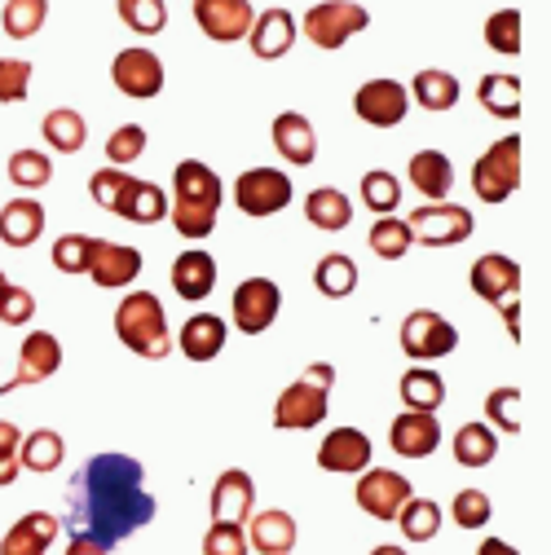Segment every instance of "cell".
Instances as JSON below:
<instances>
[{"label":"cell","mask_w":551,"mask_h":555,"mask_svg":"<svg viewBox=\"0 0 551 555\" xmlns=\"http://www.w3.org/2000/svg\"><path fill=\"white\" fill-rule=\"evenodd\" d=\"M467 287L480 296V300H508V296H521V264L503 251H486L472 269H467Z\"/></svg>","instance_id":"obj_18"},{"label":"cell","mask_w":551,"mask_h":555,"mask_svg":"<svg viewBox=\"0 0 551 555\" xmlns=\"http://www.w3.org/2000/svg\"><path fill=\"white\" fill-rule=\"evenodd\" d=\"M40 137L49 142V151H57V155H76V151H85V142H89V124H85L80 111L57 106V111H49V115L40 119Z\"/></svg>","instance_id":"obj_31"},{"label":"cell","mask_w":551,"mask_h":555,"mask_svg":"<svg viewBox=\"0 0 551 555\" xmlns=\"http://www.w3.org/2000/svg\"><path fill=\"white\" fill-rule=\"evenodd\" d=\"M486 44L495 49V53H503V57H516L521 53V10H495L490 18H486Z\"/></svg>","instance_id":"obj_45"},{"label":"cell","mask_w":551,"mask_h":555,"mask_svg":"<svg viewBox=\"0 0 551 555\" xmlns=\"http://www.w3.org/2000/svg\"><path fill=\"white\" fill-rule=\"evenodd\" d=\"M115 335L124 339V349H132L146 362H164L172 353V331L168 313L155 292H128L115 309Z\"/></svg>","instance_id":"obj_3"},{"label":"cell","mask_w":551,"mask_h":555,"mask_svg":"<svg viewBox=\"0 0 551 555\" xmlns=\"http://www.w3.org/2000/svg\"><path fill=\"white\" fill-rule=\"evenodd\" d=\"M499 454V437L490 424H463L454 433V463L459 467H490Z\"/></svg>","instance_id":"obj_36"},{"label":"cell","mask_w":551,"mask_h":555,"mask_svg":"<svg viewBox=\"0 0 551 555\" xmlns=\"http://www.w3.org/2000/svg\"><path fill=\"white\" fill-rule=\"evenodd\" d=\"M10 287V278H5V269H0V292H5Z\"/></svg>","instance_id":"obj_59"},{"label":"cell","mask_w":551,"mask_h":555,"mask_svg":"<svg viewBox=\"0 0 551 555\" xmlns=\"http://www.w3.org/2000/svg\"><path fill=\"white\" fill-rule=\"evenodd\" d=\"M44 234V207L36 198H10L0 207V243L5 247H31Z\"/></svg>","instance_id":"obj_28"},{"label":"cell","mask_w":551,"mask_h":555,"mask_svg":"<svg viewBox=\"0 0 551 555\" xmlns=\"http://www.w3.org/2000/svg\"><path fill=\"white\" fill-rule=\"evenodd\" d=\"M371 437L362 428H331L318 446V467L335 476H358L371 467Z\"/></svg>","instance_id":"obj_17"},{"label":"cell","mask_w":551,"mask_h":555,"mask_svg":"<svg viewBox=\"0 0 551 555\" xmlns=\"http://www.w3.org/2000/svg\"><path fill=\"white\" fill-rule=\"evenodd\" d=\"M367 243H371V251H375L380 260H401L410 247H415V234H410V225H406L401 217H380V221L371 225Z\"/></svg>","instance_id":"obj_42"},{"label":"cell","mask_w":551,"mask_h":555,"mask_svg":"<svg viewBox=\"0 0 551 555\" xmlns=\"http://www.w3.org/2000/svg\"><path fill=\"white\" fill-rule=\"evenodd\" d=\"M476 555H521L516 546H508L503 538H486V542H480V551Z\"/></svg>","instance_id":"obj_57"},{"label":"cell","mask_w":551,"mask_h":555,"mask_svg":"<svg viewBox=\"0 0 551 555\" xmlns=\"http://www.w3.org/2000/svg\"><path fill=\"white\" fill-rule=\"evenodd\" d=\"M305 221L322 234H339V230H349L354 225V203L344 190L335 185H318L309 198H305Z\"/></svg>","instance_id":"obj_29"},{"label":"cell","mask_w":551,"mask_h":555,"mask_svg":"<svg viewBox=\"0 0 551 555\" xmlns=\"http://www.w3.org/2000/svg\"><path fill=\"white\" fill-rule=\"evenodd\" d=\"M27 93H31V62L0 57V102L14 106V102H27Z\"/></svg>","instance_id":"obj_48"},{"label":"cell","mask_w":551,"mask_h":555,"mask_svg":"<svg viewBox=\"0 0 551 555\" xmlns=\"http://www.w3.org/2000/svg\"><path fill=\"white\" fill-rule=\"evenodd\" d=\"M31 313H36V296L27 287L10 283L5 292H0V322H5V326H27Z\"/></svg>","instance_id":"obj_51"},{"label":"cell","mask_w":551,"mask_h":555,"mask_svg":"<svg viewBox=\"0 0 551 555\" xmlns=\"http://www.w3.org/2000/svg\"><path fill=\"white\" fill-rule=\"evenodd\" d=\"M62 459H66V441H62V433H49V428L27 433L23 446H18V463L27 472H40V476H49L53 467H62Z\"/></svg>","instance_id":"obj_37"},{"label":"cell","mask_w":551,"mask_h":555,"mask_svg":"<svg viewBox=\"0 0 551 555\" xmlns=\"http://www.w3.org/2000/svg\"><path fill=\"white\" fill-rule=\"evenodd\" d=\"M495 309L503 313V322H508V331H512V339H521V296H508V300H499Z\"/></svg>","instance_id":"obj_53"},{"label":"cell","mask_w":551,"mask_h":555,"mask_svg":"<svg viewBox=\"0 0 551 555\" xmlns=\"http://www.w3.org/2000/svg\"><path fill=\"white\" fill-rule=\"evenodd\" d=\"M256 507V485L243 467H226L213 485V525H243Z\"/></svg>","instance_id":"obj_22"},{"label":"cell","mask_w":551,"mask_h":555,"mask_svg":"<svg viewBox=\"0 0 551 555\" xmlns=\"http://www.w3.org/2000/svg\"><path fill=\"white\" fill-rule=\"evenodd\" d=\"M296 44V14L273 5V10H260L252 18V31H247V49L260 57V62H279L287 57V49Z\"/></svg>","instance_id":"obj_19"},{"label":"cell","mask_w":551,"mask_h":555,"mask_svg":"<svg viewBox=\"0 0 551 555\" xmlns=\"http://www.w3.org/2000/svg\"><path fill=\"white\" fill-rule=\"evenodd\" d=\"M221 177L198 164V159H181L172 172V203H168V217L172 230L190 243H203L217 230V212H221Z\"/></svg>","instance_id":"obj_2"},{"label":"cell","mask_w":551,"mask_h":555,"mask_svg":"<svg viewBox=\"0 0 551 555\" xmlns=\"http://www.w3.org/2000/svg\"><path fill=\"white\" fill-rule=\"evenodd\" d=\"M62 371V344L57 335L49 331H31L18 349V371L10 384H0V392H14V388H31V384H44L49 375Z\"/></svg>","instance_id":"obj_16"},{"label":"cell","mask_w":551,"mask_h":555,"mask_svg":"<svg viewBox=\"0 0 551 555\" xmlns=\"http://www.w3.org/2000/svg\"><path fill=\"white\" fill-rule=\"evenodd\" d=\"M62 533V520L49 512H27L5 538H0V555H49L53 538Z\"/></svg>","instance_id":"obj_27"},{"label":"cell","mask_w":551,"mask_h":555,"mask_svg":"<svg viewBox=\"0 0 551 555\" xmlns=\"http://www.w3.org/2000/svg\"><path fill=\"white\" fill-rule=\"evenodd\" d=\"M450 516L459 529H486L490 516H495V503L486 490H459L454 503H450Z\"/></svg>","instance_id":"obj_47"},{"label":"cell","mask_w":551,"mask_h":555,"mask_svg":"<svg viewBox=\"0 0 551 555\" xmlns=\"http://www.w3.org/2000/svg\"><path fill=\"white\" fill-rule=\"evenodd\" d=\"M194 23H198V31L208 36V40H217V44H234V40H247V31H252V5L247 0H194Z\"/></svg>","instance_id":"obj_15"},{"label":"cell","mask_w":551,"mask_h":555,"mask_svg":"<svg viewBox=\"0 0 551 555\" xmlns=\"http://www.w3.org/2000/svg\"><path fill=\"white\" fill-rule=\"evenodd\" d=\"M111 80L124 98L132 102H151L164 93V62L159 53L142 49V44H132V49H119L115 62H111Z\"/></svg>","instance_id":"obj_10"},{"label":"cell","mask_w":551,"mask_h":555,"mask_svg":"<svg viewBox=\"0 0 551 555\" xmlns=\"http://www.w3.org/2000/svg\"><path fill=\"white\" fill-rule=\"evenodd\" d=\"M410 185H415L428 203H441V198H450V190H454V164H450V155H441V151H420V155H410Z\"/></svg>","instance_id":"obj_30"},{"label":"cell","mask_w":551,"mask_h":555,"mask_svg":"<svg viewBox=\"0 0 551 555\" xmlns=\"http://www.w3.org/2000/svg\"><path fill=\"white\" fill-rule=\"evenodd\" d=\"M155 512H159V503L146 490V467L132 454H119V450L93 454L66 480L62 525L80 538H93L106 551L128 542L137 529H146L155 520Z\"/></svg>","instance_id":"obj_1"},{"label":"cell","mask_w":551,"mask_h":555,"mask_svg":"<svg viewBox=\"0 0 551 555\" xmlns=\"http://www.w3.org/2000/svg\"><path fill=\"white\" fill-rule=\"evenodd\" d=\"M313 287H318V296H326V300H349V296L358 292V264H354V256L326 251V256L313 264Z\"/></svg>","instance_id":"obj_32"},{"label":"cell","mask_w":551,"mask_h":555,"mask_svg":"<svg viewBox=\"0 0 551 555\" xmlns=\"http://www.w3.org/2000/svg\"><path fill=\"white\" fill-rule=\"evenodd\" d=\"M203 555H247L243 525H213L203 533Z\"/></svg>","instance_id":"obj_50"},{"label":"cell","mask_w":551,"mask_h":555,"mask_svg":"<svg viewBox=\"0 0 551 555\" xmlns=\"http://www.w3.org/2000/svg\"><path fill=\"white\" fill-rule=\"evenodd\" d=\"M66 555H106V546H98L93 538H80V533H72V542H66Z\"/></svg>","instance_id":"obj_55"},{"label":"cell","mask_w":551,"mask_h":555,"mask_svg":"<svg viewBox=\"0 0 551 555\" xmlns=\"http://www.w3.org/2000/svg\"><path fill=\"white\" fill-rule=\"evenodd\" d=\"M98 287L106 292H119L128 283L142 278V251L128 247V243H111V238H93V251H89V269H85Z\"/></svg>","instance_id":"obj_14"},{"label":"cell","mask_w":551,"mask_h":555,"mask_svg":"<svg viewBox=\"0 0 551 555\" xmlns=\"http://www.w3.org/2000/svg\"><path fill=\"white\" fill-rule=\"evenodd\" d=\"M406 225H410V234H415V243H424V247H454V243L472 238V230H476L467 207L450 203V198L415 207V212L406 217Z\"/></svg>","instance_id":"obj_7"},{"label":"cell","mask_w":551,"mask_h":555,"mask_svg":"<svg viewBox=\"0 0 551 555\" xmlns=\"http://www.w3.org/2000/svg\"><path fill=\"white\" fill-rule=\"evenodd\" d=\"M388 446L401 459H428L441 446V420H433L424 410H401L388 428Z\"/></svg>","instance_id":"obj_20"},{"label":"cell","mask_w":551,"mask_h":555,"mask_svg":"<svg viewBox=\"0 0 551 555\" xmlns=\"http://www.w3.org/2000/svg\"><path fill=\"white\" fill-rule=\"evenodd\" d=\"M472 190L480 203H508V194L521 190V137H499L486 155H476Z\"/></svg>","instance_id":"obj_5"},{"label":"cell","mask_w":551,"mask_h":555,"mask_svg":"<svg viewBox=\"0 0 551 555\" xmlns=\"http://www.w3.org/2000/svg\"><path fill=\"white\" fill-rule=\"evenodd\" d=\"M354 111H358V119L371 124V128H397V124L406 119V111H410V93H406L401 80L380 76V80H367V85L354 93Z\"/></svg>","instance_id":"obj_13"},{"label":"cell","mask_w":551,"mask_h":555,"mask_svg":"<svg viewBox=\"0 0 551 555\" xmlns=\"http://www.w3.org/2000/svg\"><path fill=\"white\" fill-rule=\"evenodd\" d=\"M89 251H93V234H62L53 243V269L62 273H85L89 269Z\"/></svg>","instance_id":"obj_49"},{"label":"cell","mask_w":551,"mask_h":555,"mask_svg":"<svg viewBox=\"0 0 551 555\" xmlns=\"http://www.w3.org/2000/svg\"><path fill=\"white\" fill-rule=\"evenodd\" d=\"M283 309V292L273 278H247V283L234 287V300H230V313H234V331L243 335H260L273 326Z\"/></svg>","instance_id":"obj_12"},{"label":"cell","mask_w":551,"mask_h":555,"mask_svg":"<svg viewBox=\"0 0 551 555\" xmlns=\"http://www.w3.org/2000/svg\"><path fill=\"white\" fill-rule=\"evenodd\" d=\"M226 339H230L226 318H217V313H194V318H185V326H181V335H177V349H181L185 362H213V358H221Z\"/></svg>","instance_id":"obj_25"},{"label":"cell","mask_w":551,"mask_h":555,"mask_svg":"<svg viewBox=\"0 0 551 555\" xmlns=\"http://www.w3.org/2000/svg\"><path fill=\"white\" fill-rule=\"evenodd\" d=\"M358 507L375 520H393L410 499H415V485H410L401 472L393 467H367L358 472V490H354Z\"/></svg>","instance_id":"obj_11"},{"label":"cell","mask_w":551,"mask_h":555,"mask_svg":"<svg viewBox=\"0 0 551 555\" xmlns=\"http://www.w3.org/2000/svg\"><path fill=\"white\" fill-rule=\"evenodd\" d=\"M371 555H410V551H406V546H393V542H384V546H375Z\"/></svg>","instance_id":"obj_58"},{"label":"cell","mask_w":551,"mask_h":555,"mask_svg":"<svg viewBox=\"0 0 551 555\" xmlns=\"http://www.w3.org/2000/svg\"><path fill=\"white\" fill-rule=\"evenodd\" d=\"M111 212L124 217V221H132V225H155V221L168 217V194H164V185H155V181L128 177Z\"/></svg>","instance_id":"obj_24"},{"label":"cell","mask_w":551,"mask_h":555,"mask_svg":"<svg viewBox=\"0 0 551 555\" xmlns=\"http://www.w3.org/2000/svg\"><path fill=\"white\" fill-rule=\"evenodd\" d=\"M234 203L243 217H273L292 203V177L279 168H247L234 181Z\"/></svg>","instance_id":"obj_9"},{"label":"cell","mask_w":551,"mask_h":555,"mask_svg":"<svg viewBox=\"0 0 551 555\" xmlns=\"http://www.w3.org/2000/svg\"><path fill=\"white\" fill-rule=\"evenodd\" d=\"M49 18V0H10L5 10H0V31L10 40H31Z\"/></svg>","instance_id":"obj_40"},{"label":"cell","mask_w":551,"mask_h":555,"mask_svg":"<svg viewBox=\"0 0 551 555\" xmlns=\"http://www.w3.org/2000/svg\"><path fill=\"white\" fill-rule=\"evenodd\" d=\"M18 472H23L18 454H0V490H5V485H14V480H18Z\"/></svg>","instance_id":"obj_56"},{"label":"cell","mask_w":551,"mask_h":555,"mask_svg":"<svg viewBox=\"0 0 551 555\" xmlns=\"http://www.w3.org/2000/svg\"><path fill=\"white\" fill-rule=\"evenodd\" d=\"M5 172H10L14 185H23V190H40V185L53 181V159H49L44 151H14L10 164H5Z\"/></svg>","instance_id":"obj_43"},{"label":"cell","mask_w":551,"mask_h":555,"mask_svg":"<svg viewBox=\"0 0 551 555\" xmlns=\"http://www.w3.org/2000/svg\"><path fill=\"white\" fill-rule=\"evenodd\" d=\"M128 177H132V172H119V168H111V164H106V168H98V172L89 177V194H93V203H98V207H106V212H111Z\"/></svg>","instance_id":"obj_52"},{"label":"cell","mask_w":551,"mask_h":555,"mask_svg":"<svg viewBox=\"0 0 551 555\" xmlns=\"http://www.w3.org/2000/svg\"><path fill=\"white\" fill-rule=\"evenodd\" d=\"M476 102L486 106L495 119H521V80L508 76V72L480 76V85H476Z\"/></svg>","instance_id":"obj_35"},{"label":"cell","mask_w":551,"mask_h":555,"mask_svg":"<svg viewBox=\"0 0 551 555\" xmlns=\"http://www.w3.org/2000/svg\"><path fill=\"white\" fill-rule=\"evenodd\" d=\"M362 203H367V212H375V217H393L401 207V181L388 168H371L362 177Z\"/></svg>","instance_id":"obj_41"},{"label":"cell","mask_w":551,"mask_h":555,"mask_svg":"<svg viewBox=\"0 0 551 555\" xmlns=\"http://www.w3.org/2000/svg\"><path fill=\"white\" fill-rule=\"evenodd\" d=\"M247 529V546H256L260 555H292L296 551V538H300V525L292 512L283 507H269V512H252L243 520Z\"/></svg>","instance_id":"obj_21"},{"label":"cell","mask_w":551,"mask_h":555,"mask_svg":"<svg viewBox=\"0 0 551 555\" xmlns=\"http://www.w3.org/2000/svg\"><path fill=\"white\" fill-rule=\"evenodd\" d=\"M397 392H401V405H406V410L437 414L441 401H446V379H441L437 371H428V366H415V371H406V375H401Z\"/></svg>","instance_id":"obj_33"},{"label":"cell","mask_w":551,"mask_h":555,"mask_svg":"<svg viewBox=\"0 0 551 555\" xmlns=\"http://www.w3.org/2000/svg\"><path fill=\"white\" fill-rule=\"evenodd\" d=\"M172 292L185 300V305H198L217 292V260L203 251V247H190L172 260Z\"/></svg>","instance_id":"obj_23"},{"label":"cell","mask_w":551,"mask_h":555,"mask_svg":"<svg viewBox=\"0 0 551 555\" xmlns=\"http://www.w3.org/2000/svg\"><path fill=\"white\" fill-rule=\"evenodd\" d=\"M273 151H279L287 164H296V168H309L318 159V132H313L309 115L283 111L279 119H273Z\"/></svg>","instance_id":"obj_26"},{"label":"cell","mask_w":551,"mask_h":555,"mask_svg":"<svg viewBox=\"0 0 551 555\" xmlns=\"http://www.w3.org/2000/svg\"><path fill=\"white\" fill-rule=\"evenodd\" d=\"M459 349V326L437 309H415L401 322V353L415 362H437Z\"/></svg>","instance_id":"obj_8"},{"label":"cell","mask_w":551,"mask_h":555,"mask_svg":"<svg viewBox=\"0 0 551 555\" xmlns=\"http://www.w3.org/2000/svg\"><path fill=\"white\" fill-rule=\"evenodd\" d=\"M331 384H335V366L331 362H313L296 384H287L273 401V428L279 433H309L326 420L331 405Z\"/></svg>","instance_id":"obj_4"},{"label":"cell","mask_w":551,"mask_h":555,"mask_svg":"<svg viewBox=\"0 0 551 555\" xmlns=\"http://www.w3.org/2000/svg\"><path fill=\"white\" fill-rule=\"evenodd\" d=\"M393 520L401 525V538H406V542H433L446 516H441V507H437L433 499H410Z\"/></svg>","instance_id":"obj_38"},{"label":"cell","mask_w":551,"mask_h":555,"mask_svg":"<svg viewBox=\"0 0 551 555\" xmlns=\"http://www.w3.org/2000/svg\"><path fill=\"white\" fill-rule=\"evenodd\" d=\"M367 27H371V14H367V5H358V0H322V5L305 10V23H300V31L318 49H331V53L344 49Z\"/></svg>","instance_id":"obj_6"},{"label":"cell","mask_w":551,"mask_h":555,"mask_svg":"<svg viewBox=\"0 0 551 555\" xmlns=\"http://www.w3.org/2000/svg\"><path fill=\"white\" fill-rule=\"evenodd\" d=\"M146 155V128L142 124H119L111 137H106V159L111 168H128Z\"/></svg>","instance_id":"obj_44"},{"label":"cell","mask_w":551,"mask_h":555,"mask_svg":"<svg viewBox=\"0 0 551 555\" xmlns=\"http://www.w3.org/2000/svg\"><path fill=\"white\" fill-rule=\"evenodd\" d=\"M410 102H420L424 111H450L459 102V80L450 72H437V66H424V72H415V80H410Z\"/></svg>","instance_id":"obj_34"},{"label":"cell","mask_w":551,"mask_h":555,"mask_svg":"<svg viewBox=\"0 0 551 555\" xmlns=\"http://www.w3.org/2000/svg\"><path fill=\"white\" fill-rule=\"evenodd\" d=\"M115 10L132 36H159L168 27V0H115Z\"/></svg>","instance_id":"obj_39"},{"label":"cell","mask_w":551,"mask_h":555,"mask_svg":"<svg viewBox=\"0 0 551 555\" xmlns=\"http://www.w3.org/2000/svg\"><path fill=\"white\" fill-rule=\"evenodd\" d=\"M18 446H23L18 424H5V420H0V454H18Z\"/></svg>","instance_id":"obj_54"},{"label":"cell","mask_w":551,"mask_h":555,"mask_svg":"<svg viewBox=\"0 0 551 555\" xmlns=\"http://www.w3.org/2000/svg\"><path fill=\"white\" fill-rule=\"evenodd\" d=\"M521 401H525L521 388H495V392L486 397V420H490V428L516 437V433H521Z\"/></svg>","instance_id":"obj_46"}]
</instances>
